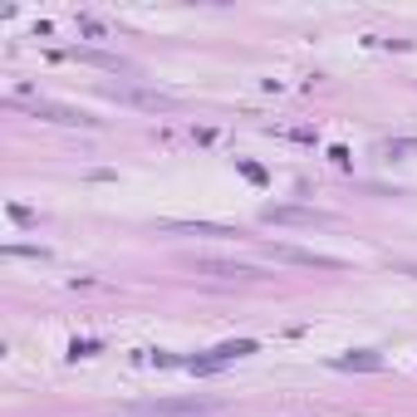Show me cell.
<instances>
[{
	"label": "cell",
	"instance_id": "cell-4",
	"mask_svg": "<svg viewBox=\"0 0 417 417\" xmlns=\"http://www.w3.org/2000/svg\"><path fill=\"white\" fill-rule=\"evenodd\" d=\"M266 221H275V226H324L329 216H319V212H299V206H270Z\"/></svg>",
	"mask_w": 417,
	"mask_h": 417
},
{
	"label": "cell",
	"instance_id": "cell-1",
	"mask_svg": "<svg viewBox=\"0 0 417 417\" xmlns=\"http://www.w3.org/2000/svg\"><path fill=\"white\" fill-rule=\"evenodd\" d=\"M192 270H201V275H221V280H260V275H266L260 266H245V260H216V255L192 260Z\"/></svg>",
	"mask_w": 417,
	"mask_h": 417
},
{
	"label": "cell",
	"instance_id": "cell-3",
	"mask_svg": "<svg viewBox=\"0 0 417 417\" xmlns=\"http://www.w3.org/2000/svg\"><path fill=\"white\" fill-rule=\"evenodd\" d=\"M275 260H290V266H319V270H339L334 255H315V250H295V245H270Z\"/></svg>",
	"mask_w": 417,
	"mask_h": 417
},
{
	"label": "cell",
	"instance_id": "cell-2",
	"mask_svg": "<svg viewBox=\"0 0 417 417\" xmlns=\"http://www.w3.org/2000/svg\"><path fill=\"white\" fill-rule=\"evenodd\" d=\"M142 417H212L216 412V402H147V407H138Z\"/></svg>",
	"mask_w": 417,
	"mask_h": 417
}]
</instances>
